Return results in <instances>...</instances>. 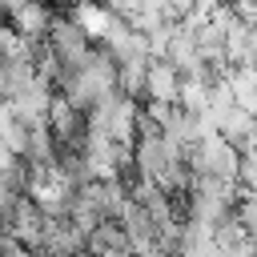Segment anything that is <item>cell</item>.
Instances as JSON below:
<instances>
[{
    "label": "cell",
    "mask_w": 257,
    "mask_h": 257,
    "mask_svg": "<svg viewBox=\"0 0 257 257\" xmlns=\"http://www.w3.org/2000/svg\"><path fill=\"white\" fill-rule=\"evenodd\" d=\"M52 16H56V8L52 4H44V0H32V4H24L20 12H12L4 24L20 36V40H32V44H44V36H48V28H52Z\"/></svg>",
    "instance_id": "obj_1"
}]
</instances>
